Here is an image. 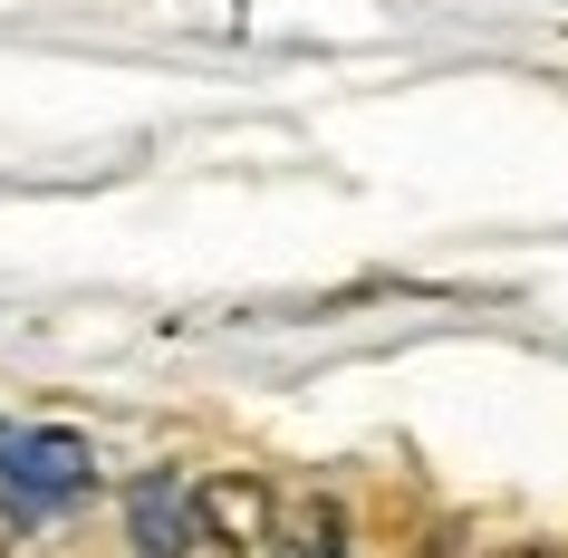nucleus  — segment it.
Segmentation results:
<instances>
[{
  "label": "nucleus",
  "instance_id": "1",
  "mask_svg": "<svg viewBox=\"0 0 568 558\" xmlns=\"http://www.w3.org/2000/svg\"><path fill=\"white\" fill-rule=\"evenodd\" d=\"M0 491H10V529L30 510H78L97 491V453L59 424H30V434H0Z\"/></svg>",
  "mask_w": 568,
  "mask_h": 558
},
{
  "label": "nucleus",
  "instance_id": "2",
  "mask_svg": "<svg viewBox=\"0 0 568 558\" xmlns=\"http://www.w3.org/2000/svg\"><path fill=\"white\" fill-rule=\"evenodd\" d=\"M183 500H193V539H212V549H232V558H261L270 539H280V491H270L261 471L183 481Z\"/></svg>",
  "mask_w": 568,
  "mask_h": 558
},
{
  "label": "nucleus",
  "instance_id": "3",
  "mask_svg": "<svg viewBox=\"0 0 568 558\" xmlns=\"http://www.w3.org/2000/svg\"><path fill=\"white\" fill-rule=\"evenodd\" d=\"M125 539H135V558H193V500L174 471H145L125 491Z\"/></svg>",
  "mask_w": 568,
  "mask_h": 558
},
{
  "label": "nucleus",
  "instance_id": "4",
  "mask_svg": "<svg viewBox=\"0 0 568 558\" xmlns=\"http://www.w3.org/2000/svg\"><path fill=\"white\" fill-rule=\"evenodd\" d=\"M261 558H347V539H337V520L318 510V529H300V539H280V549H261Z\"/></svg>",
  "mask_w": 568,
  "mask_h": 558
},
{
  "label": "nucleus",
  "instance_id": "5",
  "mask_svg": "<svg viewBox=\"0 0 568 558\" xmlns=\"http://www.w3.org/2000/svg\"><path fill=\"white\" fill-rule=\"evenodd\" d=\"M510 558H568V549H510Z\"/></svg>",
  "mask_w": 568,
  "mask_h": 558
}]
</instances>
